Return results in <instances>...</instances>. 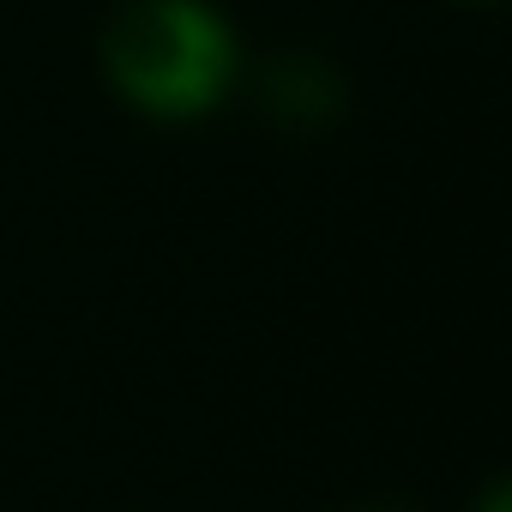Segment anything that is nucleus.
<instances>
[{
	"label": "nucleus",
	"mask_w": 512,
	"mask_h": 512,
	"mask_svg": "<svg viewBox=\"0 0 512 512\" xmlns=\"http://www.w3.org/2000/svg\"><path fill=\"white\" fill-rule=\"evenodd\" d=\"M356 512H398V506H356Z\"/></svg>",
	"instance_id": "nucleus-3"
},
{
	"label": "nucleus",
	"mask_w": 512,
	"mask_h": 512,
	"mask_svg": "<svg viewBox=\"0 0 512 512\" xmlns=\"http://www.w3.org/2000/svg\"><path fill=\"white\" fill-rule=\"evenodd\" d=\"M109 79L163 121L205 115L235 79V37L205 0H139L109 31Z\"/></svg>",
	"instance_id": "nucleus-1"
},
{
	"label": "nucleus",
	"mask_w": 512,
	"mask_h": 512,
	"mask_svg": "<svg viewBox=\"0 0 512 512\" xmlns=\"http://www.w3.org/2000/svg\"><path fill=\"white\" fill-rule=\"evenodd\" d=\"M482 512H506V488H488V500H482Z\"/></svg>",
	"instance_id": "nucleus-2"
}]
</instances>
